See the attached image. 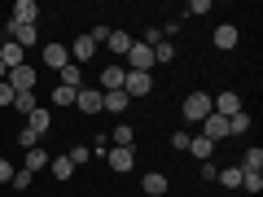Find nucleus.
Listing matches in <instances>:
<instances>
[{"mask_svg":"<svg viewBox=\"0 0 263 197\" xmlns=\"http://www.w3.org/2000/svg\"><path fill=\"white\" fill-rule=\"evenodd\" d=\"M92 53H97V40H92V35H79L75 44H70V62H75V66H84Z\"/></svg>","mask_w":263,"mask_h":197,"instance_id":"ddd939ff","label":"nucleus"},{"mask_svg":"<svg viewBox=\"0 0 263 197\" xmlns=\"http://www.w3.org/2000/svg\"><path fill=\"white\" fill-rule=\"evenodd\" d=\"M149 88H154V79L149 75H141V70H127V79H123V92L136 101V96H149Z\"/></svg>","mask_w":263,"mask_h":197,"instance_id":"423d86ee","label":"nucleus"},{"mask_svg":"<svg viewBox=\"0 0 263 197\" xmlns=\"http://www.w3.org/2000/svg\"><path fill=\"white\" fill-rule=\"evenodd\" d=\"M18 145H22V149H35V145H40V136H35L31 127H22V131H18Z\"/></svg>","mask_w":263,"mask_h":197,"instance_id":"c756f323","label":"nucleus"},{"mask_svg":"<svg viewBox=\"0 0 263 197\" xmlns=\"http://www.w3.org/2000/svg\"><path fill=\"white\" fill-rule=\"evenodd\" d=\"M75 96H79V92H75V88H66V84L53 88V105H75Z\"/></svg>","mask_w":263,"mask_h":197,"instance_id":"cd10ccee","label":"nucleus"},{"mask_svg":"<svg viewBox=\"0 0 263 197\" xmlns=\"http://www.w3.org/2000/svg\"><path fill=\"white\" fill-rule=\"evenodd\" d=\"M105 158H110V171H114V175H127V171L136 167V153H132V149H114V153H105Z\"/></svg>","mask_w":263,"mask_h":197,"instance_id":"f8f14e48","label":"nucleus"},{"mask_svg":"<svg viewBox=\"0 0 263 197\" xmlns=\"http://www.w3.org/2000/svg\"><path fill=\"white\" fill-rule=\"evenodd\" d=\"M123 79H127L123 62H110V66L101 70V79H97V88H101V92H119V88H123Z\"/></svg>","mask_w":263,"mask_h":197,"instance_id":"20e7f679","label":"nucleus"},{"mask_svg":"<svg viewBox=\"0 0 263 197\" xmlns=\"http://www.w3.org/2000/svg\"><path fill=\"white\" fill-rule=\"evenodd\" d=\"M57 75H62V84H66V88H75V92L84 88V79H79V66H75V62H66L62 70H57Z\"/></svg>","mask_w":263,"mask_h":197,"instance_id":"412c9836","label":"nucleus"},{"mask_svg":"<svg viewBox=\"0 0 263 197\" xmlns=\"http://www.w3.org/2000/svg\"><path fill=\"white\" fill-rule=\"evenodd\" d=\"M5 84H9L13 92H35V84H40V70L22 62V66H13L9 75H5Z\"/></svg>","mask_w":263,"mask_h":197,"instance_id":"f03ea898","label":"nucleus"},{"mask_svg":"<svg viewBox=\"0 0 263 197\" xmlns=\"http://www.w3.org/2000/svg\"><path fill=\"white\" fill-rule=\"evenodd\" d=\"M158 62H176V44H171V40L154 44V66H158Z\"/></svg>","mask_w":263,"mask_h":197,"instance_id":"a878e982","label":"nucleus"},{"mask_svg":"<svg viewBox=\"0 0 263 197\" xmlns=\"http://www.w3.org/2000/svg\"><path fill=\"white\" fill-rule=\"evenodd\" d=\"M0 44H5V35H0Z\"/></svg>","mask_w":263,"mask_h":197,"instance_id":"c9c22d12","label":"nucleus"},{"mask_svg":"<svg viewBox=\"0 0 263 197\" xmlns=\"http://www.w3.org/2000/svg\"><path fill=\"white\" fill-rule=\"evenodd\" d=\"M211 114V96L206 92H189L184 96V123H202Z\"/></svg>","mask_w":263,"mask_h":197,"instance_id":"7ed1b4c3","label":"nucleus"},{"mask_svg":"<svg viewBox=\"0 0 263 197\" xmlns=\"http://www.w3.org/2000/svg\"><path fill=\"white\" fill-rule=\"evenodd\" d=\"M241 188L246 193H263V171H241Z\"/></svg>","mask_w":263,"mask_h":197,"instance_id":"393cba45","label":"nucleus"},{"mask_svg":"<svg viewBox=\"0 0 263 197\" xmlns=\"http://www.w3.org/2000/svg\"><path fill=\"white\" fill-rule=\"evenodd\" d=\"M211 114H219V119H233V114H241V96H237V92H219V96H211Z\"/></svg>","mask_w":263,"mask_h":197,"instance_id":"39448f33","label":"nucleus"},{"mask_svg":"<svg viewBox=\"0 0 263 197\" xmlns=\"http://www.w3.org/2000/svg\"><path fill=\"white\" fill-rule=\"evenodd\" d=\"M184 153H193V158L211 162V153H215V145H211L206 136H189V149H184Z\"/></svg>","mask_w":263,"mask_h":197,"instance_id":"6ab92c4d","label":"nucleus"},{"mask_svg":"<svg viewBox=\"0 0 263 197\" xmlns=\"http://www.w3.org/2000/svg\"><path fill=\"white\" fill-rule=\"evenodd\" d=\"M22 62H27V48L13 44V40H5V44H0V66H5V70H13V66H22Z\"/></svg>","mask_w":263,"mask_h":197,"instance_id":"1a4fd4ad","label":"nucleus"},{"mask_svg":"<svg viewBox=\"0 0 263 197\" xmlns=\"http://www.w3.org/2000/svg\"><path fill=\"white\" fill-rule=\"evenodd\" d=\"M35 18H40V5H35V0H18L13 13H9V22H18V27H35Z\"/></svg>","mask_w":263,"mask_h":197,"instance_id":"0eeeda50","label":"nucleus"},{"mask_svg":"<svg viewBox=\"0 0 263 197\" xmlns=\"http://www.w3.org/2000/svg\"><path fill=\"white\" fill-rule=\"evenodd\" d=\"M211 40H215V48H219V53H228V48H237L241 31H237L233 22H219V27H215V35H211Z\"/></svg>","mask_w":263,"mask_h":197,"instance_id":"6e6552de","label":"nucleus"},{"mask_svg":"<svg viewBox=\"0 0 263 197\" xmlns=\"http://www.w3.org/2000/svg\"><path fill=\"white\" fill-rule=\"evenodd\" d=\"M75 105H79L84 114H101V88H79Z\"/></svg>","mask_w":263,"mask_h":197,"instance_id":"9b49d317","label":"nucleus"},{"mask_svg":"<svg viewBox=\"0 0 263 197\" xmlns=\"http://www.w3.org/2000/svg\"><path fill=\"white\" fill-rule=\"evenodd\" d=\"M219 180H224L228 188H241V167H228V171H219Z\"/></svg>","mask_w":263,"mask_h":197,"instance_id":"c85d7f7f","label":"nucleus"},{"mask_svg":"<svg viewBox=\"0 0 263 197\" xmlns=\"http://www.w3.org/2000/svg\"><path fill=\"white\" fill-rule=\"evenodd\" d=\"M123 70H141V75H149V70H154V48L145 44V40H132L127 57H123Z\"/></svg>","mask_w":263,"mask_h":197,"instance_id":"f257e3e1","label":"nucleus"},{"mask_svg":"<svg viewBox=\"0 0 263 197\" xmlns=\"http://www.w3.org/2000/svg\"><path fill=\"white\" fill-rule=\"evenodd\" d=\"M13 180V167H9V158H0V184H9Z\"/></svg>","mask_w":263,"mask_h":197,"instance_id":"72a5a7b5","label":"nucleus"},{"mask_svg":"<svg viewBox=\"0 0 263 197\" xmlns=\"http://www.w3.org/2000/svg\"><path fill=\"white\" fill-rule=\"evenodd\" d=\"M0 105H13V88L5 84V79H0Z\"/></svg>","mask_w":263,"mask_h":197,"instance_id":"f704fd0d","label":"nucleus"},{"mask_svg":"<svg viewBox=\"0 0 263 197\" xmlns=\"http://www.w3.org/2000/svg\"><path fill=\"white\" fill-rule=\"evenodd\" d=\"M44 167H48V153L40 149V145H35V149H27V158H22V171H31V175H35V171H44Z\"/></svg>","mask_w":263,"mask_h":197,"instance_id":"aec40b11","label":"nucleus"},{"mask_svg":"<svg viewBox=\"0 0 263 197\" xmlns=\"http://www.w3.org/2000/svg\"><path fill=\"white\" fill-rule=\"evenodd\" d=\"M202 13H211V0H193L189 5V18H202Z\"/></svg>","mask_w":263,"mask_h":197,"instance_id":"2f4dec72","label":"nucleus"},{"mask_svg":"<svg viewBox=\"0 0 263 197\" xmlns=\"http://www.w3.org/2000/svg\"><path fill=\"white\" fill-rule=\"evenodd\" d=\"M105 48H110V53H114V62H119V57H127V48H132V35H127V31H110Z\"/></svg>","mask_w":263,"mask_h":197,"instance_id":"f3484780","label":"nucleus"},{"mask_svg":"<svg viewBox=\"0 0 263 197\" xmlns=\"http://www.w3.org/2000/svg\"><path fill=\"white\" fill-rule=\"evenodd\" d=\"M31 180H35L31 171H13V180H9V184H13V188H31Z\"/></svg>","mask_w":263,"mask_h":197,"instance_id":"7c9ffc66","label":"nucleus"},{"mask_svg":"<svg viewBox=\"0 0 263 197\" xmlns=\"http://www.w3.org/2000/svg\"><path fill=\"white\" fill-rule=\"evenodd\" d=\"M132 136H136L132 123H119V127H114V149H132Z\"/></svg>","mask_w":263,"mask_h":197,"instance_id":"b1692460","label":"nucleus"},{"mask_svg":"<svg viewBox=\"0 0 263 197\" xmlns=\"http://www.w3.org/2000/svg\"><path fill=\"white\" fill-rule=\"evenodd\" d=\"M127 105H132V96L123 92V88L119 92H101V110L105 114H127Z\"/></svg>","mask_w":263,"mask_h":197,"instance_id":"9d476101","label":"nucleus"},{"mask_svg":"<svg viewBox=\"0 0 263 197\" xmlns=\"http://www.w3.org/2000/svg\"><path fill=\"white\" fill-rule=\"evenodd\" d=\"M171 149H180V153L189 149V131H176V136H171Z\"/></svg>","mask_w":263,"mask_h":197,"instance_id":"473e14b6","label":"nucleus"},{"mask_svg":"<svg viewBox=\"0 0 263 197\" xmlns=\"http://www.w3.org/2000/svg\"><path fill=\"white\" fill-rule=\"evenodd\" d=\"M35 92H13V105H9V110H18V114H31V110H35Z\"/></svg>","mask_w":263,"mask_h":197,"instance_id":"4be33fe9","label":"nucleus"},{"mask_svg":"<svg viewBox=\"0 0 263 197\" xmlns=\"http://www.w3.org/2000/svg\"><path fill=\"white\" fill-rule=\"evenodd\" d=\"M250 131V114H233L228 119V136H246Z\"/></svg>","mask_w":263,"mask_h":197,"instance_id":"bb28decb","label":"nucleus"},{"mask_svg":"<svg viewBox=\"0 0 263 197\" xmlns=\"http://www.w3.org/2000/svg\"><path fill=\"white\" fill-rule=\"evenodd\" d=\"M27 127H31V131H35V136H44V131H48V127H53V114H48V110H44V105H35V110H31V114H27Z\"/></svg>","mask_w":263,"mask_h":197,"instance_id":"2eb2a0df","label":"nucleus"},{"mask_svg":"<svg viewBox=\"0 0 263 197\" xmlns=\"http://www.w3.org/2000/svg\"><path fill=\"white\" fill-rule=\"evenodd\" d=\"M141 188H145V193H149V197H162V193H167V175H162V171H149V175H145L141 180Z\"/></svg>","mask_w":263,"mask_h":197,"instance_id":"a211bd4d","label":"nucleus"},{"mask_svg":"<svg viewBox=\"0 0 263 197\" xmlns=\"http://www.w3.org/2000/svg\"><path fill=\"white\" fill-rule=\"evenodd\" d=\"M241 171H263V149H259V145L241 153Z\"/></svg>","mask_w":263,"mask_h":197,"instance_id":"5701e85b","label":"nucleus"},{"mask_svg":"<svg viewBox=\"0 0 263 197\" xmlns=\"http://www.w3.org/2000/svg\"><path fill=\"white\" fill-rule=\"evenodd\" d=\"M66 62H70V48L66 44H44V66L48 70H62Z\"/></svg>","mask_w":263,"mask_h":197,"instance_id":"4468645a","label":"nucleus"},{"mask_svg":"<svg viewBox=\"0 0 263 197\" xmlns=\"http://www.w3.org/2000/svg\"><path fill=\"white\" fill-rule=\"evenodd\" d=\"M48 171H53V180H70V175H75V162H70V153H57V158H48Z\"/></svg>","mask_w":263,"mask_h":197,"instance_id":"dca6fc26","label":"nucleus"}]
</instances>
